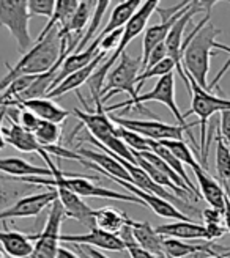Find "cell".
Instances as JSON below:
<instances>
[{
    "mask_svg": "<svg viewBox=\"0 0 230 258\" xmlns=\"http://www.w3.org/2000/svg\"><path fill=\"white\" fill-rule=\"evenodd\" d=\"M150 101H156V102H161L165 107H167L172 113L174 117L177 118L178 124L180 126H189L191 123H186V118L183 117V113L178 109V104L175 101V76L174 73L164 76V77H159L158 82L155 84L150 92L147 93H140L136 99H128V101H123V102H119V104H110V106H104V112H113V110H131V109H137L144 113H150V110H147L144 107L145 102H150Z\"/></svg>",
    "mask_w": 230,
    "mask_h": 258,
    "instance_id": "cell-4",
    "label": "cell"
},
{
    "mask_svg": "<svg viewBox=\"0 0 230 258\" xmlns=\"http://www.w3.org/2000/svg\"><path fill=\"white\" fill-rule=\"evenodd\" d=\"M67 43L60 36L59 29L50 30L43 40H36L35 46L27 54L22 55L21 60L0 79V95L4 90L22 76H41L49 73L57 63L65 61L68 57Z\"/></svg>",
    "mask_w": 230,
    "mask_h": 258,
    "instance_id": "cell-2",
    "label": "cell"
},
{
    "mask_svg": "<svg viewBox=\"0 0 230 258\" xmlns=\"http://www.w3.org/2000/svg\"><path fill=\"white\" fill-rule=\"evenodd\" d=\"M54 11H55V0H29L30 16H43L50 19Z\"/></svg>",
    "mask_w": 230,
    "mask_h": 258,
    "instance_id": "cell-37",
    "label": "cell"
},
{
    "mask_svg": "<svg viewBox=\"0 0 230 258\" xmlns=\"http://www.w3.org/2000/svg\"><path fill=\"white\" fill-rule=\"evenodd\" d=\"M99 46H101V36L98 35V36L95 38V40L92 41V44L88 46L87 49H84L82 52L68 55V57L65 58V61L62 63V67H60V70H59V74H57V77H55L54 85H52V88H50V92H52V90H54L59 84H62L63 81H65L68 76H71L73 73H76V71H79V70L85 68L87 64H90L96 57H99L101 54H103V50L99 49Z\"/></svg>",
    "mask_w": 230,
    "mask_h": 258,
    "instance_id": "cell-16",
    "label": "cell"
},
{
    "mask_svg": "<svg viewBox=\"0 0 230 258\" xmlns=\"http://www.w3.org/2000/svg\"><path fill=\"white\" fill-rule=\"evenodd\" d=\"M73 113L82 121V126L88 129L90 137L99 142L101 145H106L112 137L117 136V126L106 112H88L74 109Z\"/></svg>",
    "mask_w": 230,
    "mask_h": 258,
    "instance_id": "cell-13",
    "label": "cell"
},
{
    "mask_svg": "<svg viewBox=\"0 0 230 258\" xmlns=\"http://www.w3.org/2000/svg\"><path fill=\"white\" fill-rule=\"evenodd\" d=\"M186 74V73H185ZM189 81V92L193 95V102H191V109L183 113L186 118L188 115L196 113L199 117V124H200V165L205 170H208V148H207V123L213 117L214 113H221L224 110H230V99H224L213 95L210 90L202 88L193 77L186 74Z\"/></svg>",
    "mask_w": 230,
    "mask_h": 258,
    "instance_id": "cell-3",
    "label": "cell"
},
{
    "mask_svg": "<svg viewBox=\"0 0 230 258\" xmlns=\"http://www.w3.org/2000/svg\"><path fill=\"white\" fill-rule=\"evenodd\" d=\"M78 7H79V0H57L52 18L44 25L43 32L38 35L36 40H43V38L54 29H59V30L65 29L68 22L71 21L73 15L76 13V10H78Z\"/></svg>",
    "mask_w": 230,
    "mask_h": 258,
    "instance_id": "cell-25",
    "label": "cell"
},
{
    "mask_svg": "<svg viewBox=\"0 0 230 258\" xmlns=\"http://www.w3.org/2000/svg\"><path fill=\"white\" fill-rule=\"evenodd\" d=\"M8 121H10V124L4 126V129H2L4 139L8 145L15 147L18 151H22V153H40L41 150H44L40 144H38V140L35 139V136L32 133L25 131V129H22L15 121H11V120H8Z\"/></svg>",
    "mask_w": 230,
    "mask_h": 258,
    "instance_id": "cell-22",
    "label": "cell"
},
{
    "mask_svg": "<svg viewBox=\"0 0 230 258\" xmlns=\"http://www.w3.org/2000/svg\"><path fill=\"white\" fill-rule=\"evenodd\" d=\"M159 144L167 148L183 165H189L191 169H196L197 165H200V162L194 158V153L191 151L185 140H164L159 142Z\"/></svg>",
    "mask_w": 230,
    "mask_h": 258,
    "instance_id": "cell-33",
    "label": "cell"
},
{
    "mask_svg": "<svg viewBox=\"0 0 230 258\" xmlns=\"http://www.w3.org/2000/svg\"><path fill=\"white\" fill-rule=\"evenodd\" d=\"M5 118H7V107H0V150H4L7 145V142L4 139V133H2Z\"/></svg>",
    "mask_w": 230,
    "mask_h": 258,
    "instance_id": "cell-44",
    "label": "cell"
},
{
    "mask_svg": "<svg viewBox=\"0 0 230 258\" xmlns=\"http://www.w3.org/2000/svg\"><path fill=\"white\" fill-rule=\"evenodd\" d=\"M107 55H109V52H103L99 57H96L90 64H87L85 68H82V70H79V71L73 73L71 76H68L65 81H63L62 84H59V85L52 90V92H49L46 98H49V99L60 98V96H63V95H67V93L73 92V90H78V88H81L82 85H85V84L88 82V79L92 77V74L96 71V68L99 67L101 63H103V60L107 58Z\"/></svg>",
    "mask_w": 230,
    "mask_h": 258,
    "instance_id": "cell-19",
    "label": "cell"
},
{
    "mask_svg": "<svg viewBox=\"0 0 230 258\" xmlns=\"http://www.w3.org/2000/svg\"><path fill=\"white\" fill-rule=\"evenodd\" d=\"M130 225L133 228L134 241L140 249L158 258H167L164 252V238L158 235L156 228H153L148 222H136L133 219L130 221Z\"/></svg>",
    "mask_w": 230,
    "mask_h": 258,
    "instance_id": "cell-17",
    "label": "cell"
},
{
    "mask_svg": "<svg viewBox=\"0 0 230 258\" xmlns=\"http://www.w3.org/2000/svg\"><path fill=\"white\" fill-rule=\"evenodd\" d=\"M140 73H142V58H134L125 50L106 79L104 88L101 92L103 102L115 93H128L131 96L130 99H136L139 96L136 87Z\"/></svg>",
    "mask_w": 230,
    "mask_h": 258,
    "instance_id": "cell-6",
    "label": "cell"
},
{
    "mask_svg": "<svg viewBox=\"0 0 230 258\" xmlns=\"http://www.w3.org/2000/svg\"><path fill=\"white\" fill-rule=\"evenodd\" d=\"M60 242L74 244V246H85V247H96L110 252H123L126 250L125 242L119 238V235L107 233L101 228H92L88 233L79 235H60Z\"/></svg>",
    "mask_w": 230,
    "mask_h": 258,
    "instance_id": "cell-12",
    "label": "cell"
},
{
    "mask_svg": "<svg viewBox=\"0 0 230 258\" xmlns=\"http://www.w3.org/2000/svg\"><path fill=\"white\" fill-rule=\"evenodd\" d=\"M117 136L125 142V145L131 151H136V153L150 151V140L142 136H139L133 131H128V129L122 126H117Z\"/></svg>",
    "mask_w": 230,
    "mask_h": 258,
    "instance_id": "cell-36",
    "label": "cell"
},
{
    "mask_svg": "<svg viewBox=\"0 0 230 258\" xmlns=\"http://www.w3.org/2000/svg\"><path fill=\"white\" fill-rule=\"evenodd\" d=\"M0 246L11 258H30L33 252L30 235H24L21 231L0 230Z\"/></svg>",
    "mask_w": 230,
    "mask_h": 258,
    "instance_id": "cell-21",
    "label": "cell"
},
{
    "mask_svg": "<svg viewBox=\"0 0 230 258\" xmlns=\"http://www.w3.org/2000/svg\"><path fill=\"white\" fill-rule=\"evenodd\" d=\"M193 172H194L196 179H197L200 197H203L207 200L210 208H214V210H218L219 213L224 214L225 202L228 199L224 187L216 181V179L208 173V170L203 169L202 165H197L196 169H193Z\"/></svg>",
    "mask_w": 230,
    "mask_h": 258,
    "instance_id": "cell-15",
    "label": "cell"
},
{
    "mask_svg": "<svg viewBox=\"0 0 230 258\" xmlns=\"http://www.w3.org/2000/svg\"><path fill=\"white\" fill-rule=\"evenodd\" d=\"M133 154H134V159H136V165H139L140 167V169H142L151 179H153V181H155L158 186H162V187H169L172 192H175V196L177 197H180L182 200H185V202H188L189 200V194L188 192H185L183 189H180V187H178L174 181H172V179L169 178V176H165L162 172H159L158 169H156V167H153L150 162H147L144 158H140L139 156V154L137 153H134L133 151Z\"/></svg>",
    "mask_w": 230,
    "mask_h": 258,
    "instance_id": "cell-29",
    "label": "cell"
},
{
    "mask_svg": "<svg viewBox=\"0 0 230 258\" xmlns=\"http://www.w3.org/2000/svg\"><path fill=\"white\" fill-rule=\"evenodd\" d=\"M134 153H136V151H134ZM137 154H139L140 158H144L147 162H150L153 167H156V169H158L159 172H162L165 176H169V178L172 179V181H174L178 187H180V189H183L185 192H188L189 196H194V192L186 186V183L183 181V179H182L180 176H178V175L170 169V167L159 158V156H156V154L153 153V151H144V153H137ZM194 197H196V196H194ZM196 199H197V197H196Z\"/></svg>",
    "mask_w": 230,
    "mask_h": 258,
    "instance_id": "cell-32",
    "label": "cell"
},
{
    "mask_svg": "<svg viewBox=\"0 0 230 258\" xmlns=\"http://www.w3.org/2000/svg\"><path fill=\"white\" fill-rule=\"evenodd\" d=\"M130 222V217L115 208H99L95 210V227L117 235L119 231Z\"/></svg>",
    "mask_w": 230,
    "mask_h": 258,
    "instance_id": "cell-27",
    "label": "cell"
},
{
    "mask_svg": "<svg viewBox=\"0 0 230 258\" xmlns=\"http://www.w3.org/2000/svg\"><path fill=\"white\" fill-rule=\"evenodd\" d=\"M216 172L219 175L221 186L225 194H230V147L221 134L216 137Z\"/></svg>",
    "mask_w": 230,
    "mask_h": 258,
    "instance_id": "cell-30",
    "label": "cell"
},
{
    "mask_svg": "<svg viewBox=\"0 0 230 258\" xmlns=\"http://www.w3.org/2000/svg\"><path fill=\"white\" fill-rule=\"evenodd\" d=\"M15 107H22L27 109L32 113H35L41 121H49V123H55L60 124L70 117V112L60 107L57 102H54L49 98H40V99H32V101H25Z\"/></svg>",
    "mask_w": 230,
    "mask_h": 258,
    "instance_id": "cell-20",
    "label": "cell"
},
{
    "mask_svg": "<svg viewBox=\"0 0 230 258\" xmlns=\"http://www.w3.org/2000/svg\"><path fill=\"white\" fill-rule=\"evenodd\" d=\"M207 228V236H208V241H214V239H219L225 235V228L221 225V224H207L205 225Z\"/></svg>",
    "mask_w": 230,
    "mask_h": 258,
    "instance_id": "cell-42",
    "label": "cell"
},
{
    "mask_svg": "<svg viewBox=\"0 0 230 258\" xmlns=\"http://www.w3.org/2000/svg\"><path fill=\"white\" fill-rule=\"evenodd\" d=\"M144 2L140 0H126V2H119V5H115L107 24L104 25V29L99 32L101 36H106L112 32H117L123 29L125 25L130 22V19L136 15V11L140 8Z\"/></svg>",
    "mask_w": 230,
    "mask_h": 258,
    "instance_id": "cell-24",
    "label": "cell"
},
{
    "mask_svg": "<svg viewBox=\"0 0 230 258\" xmlns=\"http://www.w3.org/2000/svg\"><path fill=\"white\" fill-rule=\"evenodd\" d=\"M219 134L222 136V139L230 147V110L221 112V131H219Z\"/></svg>",
    "mask_w": 230,
    "mask_h": 258,
    "instance_id": "cell-41",
    "label": "cell"
},
{
    "mask_svg": "<svg viewBox=\"0 0 230 258\" xmlns=\"http://www.w3.org/2000/svg\"><path fill=\"white\" fill-rule=\"evenodd\" d=\"M150 151H153V153L156 154V156H159L165 164H167V165L170 167V169H172V170L186 183V186L194 192V196H196L197 199H200V192L197 190V187L194 186V183L189 179V176H188V173H186V170H185L183 164H182L180 161H178L167 148H165L162 144H159V142H153V140H150Z\"/></svg>",
    "mask_w": 230,
    "mask_h": 258,
    "instance_id": "cell-28",
    "label": "cell"
},
{
    "mask_svg": "<svg viewBox=\"0 0 230 258\" xmlns=\"http://www.w3.org/2000/svg\"><path fill=\"white\" fill-rule=\"evenodd\" d=\"M110 181L120 184L122 187H125L128 190V194H131L136 199H139L142 202L147 208H150L155 214L161 216V217H165V219H175V221H182V222H188L191 221V217H188L185 213H182L180 210L177 208L175 205H172L170 202L164 200L161 197H156L153 196V194H148V192H144L140 190L139 187H136L134 184L131 183H126L123 179H119V178H109Z\"/></svg>",
    "mask_w": 230,
    "mask_h": 258,
    "instance_id": "cell-11",
    "label": "cell"
},
{
    "mask_svg": "<svg viewBox=\"0 0 230 258\" xmlns=\"http://www.w3.org/2000/svg\"><path fill=\"white\" fill-rule=\"evenodd\" d=\"M174 70H177V64H175V61H174L170 57L164 58L162 61H159L158 64H155V67L147 68L145 71L140 73L139 79H137V87H136L137 93L140 95V90H142L144 84H145L148 79H153V77H158V79H159V77H164V76H167V74L174 73Z\"/></svg>",
    "mask_w": 230,
    "mask_h": 258,
    "instance_id": "cell-34",
    "label": "cell"
},
{
    "mask_svg": "<svg viewBox=\"0 0 230 258\" xmlns=\"http://www.w3.org/2000/svg\"><path fill=\"white\" fill-rule=\"evenodd\" d=\"M33 136L38 140V144H40L43 148H46V147L57 145L62 133H60L59 124L49 123V121H40V124H38V127L35 129Z\"/></svg>",
    "mask_w": 230,
    "mask_h": 258,
    "instance_id": "cell-35",
    "label": "cell"
},
{
    "mask_svg": "<svg viewBox=\"0 0 230 258\" xmlns=\"http://www.w3.org/2000/svg\"><path fill=\"white\" fill-rule=\"evenodd\" d=\"M210 13H205L203 18L194 30L191 32L183 41L182 46V67L186 74H189L193 79L202 87L208 90V82L207 77L210 73V58L213 49H219L230 52V47L225 44H221L216 41V38L221 35V29H216L213 24H210Z\"/></svg>",
    "mask_w": 230,
    "mask_h": 258,
    "instance_id": "cell-1",
    "label": "cell"
},
{
    "mask_svg": "<svg viewBox=\"0 0 230 258\" xmlns=\"http://www.w3.org/2000/svg\"><path fill=\"white\" fill-rule=\"evenodd\" d=\"M224 224H225V230L230 233V199H227L225 202V211H224Z\"/></svg>",
    "mask_w": 230,
    "mask_h": 258,
    "instance_id": "cell-46",
    "label": "cell"
},
{
    "mask_svg": "<svg viewBox=\"0 0 230 258\" xmlns=\"http://www.w3.org/2000/svg\"><path fill=\"white\" fill-rule=\"evenodd\" d=\"M57 190V196H59V202L62 203L63 210H65L67 217H71L74 221L81 222L82 225L88 227V228H95V210L90 208L84 200L82 197H79L78 194L71 192L67 187H62V186H55L54 187Z\"/></svg>",
    "mask_w": 230,
    "mask_h": 258,
    "instance_id": "cell-14",
    "label": "cell"
},
{
    "mask_svg": "<svg viewBox=\"0 0 230 258\" xmlns=\"http://www.w3.org/2000/svg\"><path fill=\"white\" fill-rule=\"evenodd\" d=\"M126 250H128V253H130L131 258H158L155 255L145 252L144 249H140L137 244H136V241L134 242H128L126 244Z\"/></svg>",
    "mask_w": 230,
    "mask_h": 258,
    "instance_id": "cell-43",
    "label": "cell"
},
{
    "mask_svg": "<svg viewBox=\"0 0 230 258\" xmlns=\"http://www.w3.org/2000/svg\"><path fill=\"white\" fill-rule=\"evenodd\" d=\"M57 258H79V256L76 255L74 252L65 249V247H60L59 249V253H57Z\"/></svg>",
    "mask_w": 230,
    "mask_h": 258,
    "instance_id": "cell-47",
    "label": "cell"
},
{
    "mask_svg": "<svg viewBox=\"0 0 230 258\" xmlns=\"http://www.w3.org/2000/svg\"><path fill=\"white\" fill-rule=\"evenodd\" d=\"M27 187H33V186L18 181L16 178L0 176V213L8 210L10 206H13L18 200L25 197L24 194L27 190Z\"/></svg>",
    "mask_w": 230,
    "mask_h": 258,
    "instance_id": "cell-26",
    "label": "cell"
},
{
    "mask_svg": "<svg viewBox=\"0 0 230 258\" xmlns=\"http://www.w3.org/2000/svg\"><path fill=\"white\" fill-rule=\"evenodd\" d=\"M0 172L8 175L10 178H30V176L52 178L50 169L33 165L21 158H0Z\"/></svg>",
    "mask_w": 230,
    "mask_h": 258,
    "instance_id": "cell-23",
    "label": "cell"
},
{
    "mask_svg": "<svg viewBox=\"0 0 230 258\" xmlns=\"http://www.w3.org/2000/svg\"><path fill=\"white\" fill-rule=\"evenodd\" d=\"M78 247L81 252H84L85 255H88L90 258H107L106 255H103V253H99L96 249H90V247H85V246H76Z\"/></svg>",
    "mask_w": 230,
    "mask_h": 258,
    "instance_id": "cell-45",
    "label": "cell"
},
{
    "mask_svg": "<svg viewBox=\"0 0 230 258\" xmlns=\"http://www.w3.org/2000/svg\"><path fill=\"white\" fill-rule=\"evenodd\" d=\"M19 109V126L22 129H25V131H29V133H35V129L38 127V124H40V118L36 117L35 113H32L30 110L27 109H22V107H18Z\"/></svg>",
    "mask_w": 230,
    "mask_h": 258,
    "instance_id": "cell-38",
    "label": "cell"
},
{
    "mask_svg": "<svg viewBox=\"0 0 230 258\" xmlns=\"http://www.w3.org/2000/svg\"><path fill=\"white\" fill-rule=\"evenodd\" d=\"M156 231L162 238H172V239H180V241H185V239L186 241H196V239L208 241L205 225L196 224L193 221H188V222L175 221L172 224L158 225Z\"/></svg>",
    "mask_w": 230,
    "mask_h": 258,
    "instance_id": "cell-18",
    "label": "cell"
},
{
    "mask_svg": "<svg viewBox=\"0 0 230 258\" xmlns=\"http://www.w3.org/2000/svg\"><path fill=\"white\" fill-rule=\"evenodd\" d=\"M110 120L128 131H133L139 136H142L153 142H164V140H185L183 136L188 133L189 139L194 140L191 134V127H194L197 123H191L189 126H180V124H169L162 123L159 120H128L122 117H113L110 115ZM196 144V140H194Z\"/></svg>",
    "mask_w": 230,
    "mask_h": 258,
    "instance_id": "cell-7",
    "label": "cell"
},
{
    "mask_svg": "<svg viewBox=\"0 0 230 258\" xmlns=\"http://www.w3.org/2000/svg\"><path fill=\"white\" fill-rule=\"evenodd\" d=\"M59 199L57 190L54 187H49L47 190L41 194H32L25 196L21 200H18L8 210L0 213V222H7L8 219H24V217H35L41 214L44 208L52 205Z\"/></svg>",
    "mask_w": 230,
    "mask_h": 258,
    "instance_id": "cell-10",
    "label": "cell"
},
{
    "mask_svg": "<svg viewBox=\"0 0 230 258\" xmlns=\"http://www.w3.org/2000/svg\"><path fill=\"white\" fill-rule=\"evenodd\" d=\"M110 2H107V0H99V2L96 4V8H95V13H93V16H92V21L90 24H88V27L82 36V40L78 46V49L74 50V54H79L82 52L84 49H87L88 46L92 44V40H95V38L99 35V25L101 22H103V18H104V13L107 11Z\"/></svg>",
    "mask_w": 230,
    "mask_h": 258,
    "instance_id": "cell-31",
    "label": "cell"
},
{
    "mask_svg": "<svg viewBox=\"0 0 230 258\" xmlns=\"http://www.w3.org/2000/svg\"><path fill=\"white\" fill-rule=\"evenodd\" d=\"M29 0H0V25L15 38L21 55H25L35 46L30 35Z\"/></svg>",
    "mask_w": 230,
    "mask_h": 258,
    "instance_id": "cell-5",
    "label": "cell"
},
{
    "mask_svg": "<svg viewBox=\"0 0 230 258\" xmlns=\"http://www.w3.org/2000/svg\"><path fill=\"white\" fill-rule=\"evenodd\" d=\"M191 5H193V2L185 0V2H178L175 7H170V8L158 7L156 11L161 16V22L151 25V27H147L144 32V38H142V55H140V58H142V71L148 61L151 50L158 47L159 44L165 43V38H167L170 29L174 27V24L191 8Z\"/></svg>",
    "mask_w": 230,
    "mask_h": 258,
    "instance_id": "cell-8",
    "label": "cell"
},
{
    "mask_svg": "<svg viewBox=\"0 0 230 258\" xmlns=\"http://www.w3.org/2000/svg\"><path fill=\"white\" fill-rule=\"evenodd\" d=\"M167 57H169V54H167V47H165V43H162V44H159L158 47H155V49L151 50V54H150V57H148V61H147V64H145L144 71H145L147 68L155 67V64H158L159 61H162L164 58H167Z\"/></svg>",
    "mask_w": 230,
    "mask_h": 258,
    "instance_id": "cell-39",
    "label": "cell"
},
{
    "mask_svg": "<svg viewBox=\"0 0 230 258\" xmlns=\"http://www.w3.org/2000/svg\"><path fill=\"white\" fill-rule=\"evenodd\" d=\"M67 219L65 210H63L59 199L50 205V211L47 216V222L41 233L30 235V239L35 241L33 252L30 258H57L59 242H60V227Z\"/></svg>",
    "mask_w": 230,
    "mask_h": 258,
    "instance_id": "cell-9",
    "label": "cell"
},
{
    "mask_svg": "<svg viewBox=\"0 0 230 258\" xmlns=\"http://www.w3.org/2000/svg\"><path fill=\"white\" fill-rule=\"evenodd\" d=\"M202 217H203V221H205V225L207 224H221V221H224V214L219 213L218 210H214V208L203 210Z\"/></svg>",
    "mask_w": 230,
    "mask_h": 258,
    "instance_id": "cell-40",
    "label": "cell"
}]
</instances>
